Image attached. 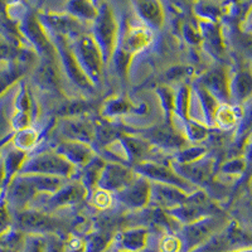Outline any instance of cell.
Segmentation results:
<instances>
[{
	"mask_svg": "<svg viewBox=\"0 0 252 252\" xmlns=\"http://www.w3.org/2000/svg\"><path fill=\"white\" fill-rule=\"evenodd\" d=\"M250 33H252V26L250 27Z\"/></svg>",
	"mask_w": 252,
	"mask_h": 252,
	"instance_id": "50",
	"label": "cell"
},
{
	"mask_svg": "<svg viewBox=\"0 0 252 252\" xmlns=\"http://www.w3.org/2000/svg\"><path fill=\"white\" fill-rule=\"evenodd\" d=\"M56 153L62 155L73 166H85L94 158L91 148L87 144L78 143V141H63L62 144H60Z\"/></svg>",
	"mask_w": 252,
	"mask_h": 252,
	"instance_id": "16",
	"label": "cell"
},
{
	"mask_svg": "<svg viewBox=\"0 0 252 252\" xmlns=\"http://www.w3.org/2000/svg\"><path fill=\"white\" fill-rule=\"evenodd\" d=\"M111 240V233L109 231L102 229L96 233H92L85 238V246H86L85 252H103L107 249Z\"/></svg>",
	"mask_w": 252,
	"mask_h": 252,
	"instance_id": "28",
	"label": "cell"
},
{
	"mask_svg": "<svg viewBox=\"0 0 252 252\" xmlns=\"http://www.w3.org/2000/svg\"><path fill=\"white\" fill-rule=\"evenodd\" d=\"M116 198L130 208H143L150 199L149 182L144 177H136L129 186L116 192Z\"/></svg>",
	"mask_w": 252,
	"mask_h": 252,
	"instance_id": "12",
	"label": "cell"
},
{
	"mask_svg": "<svg viewBox=\"0 0 252 252\" xmlns=\"http://www.w3.org/2000/svg\"><path fill=\"white\" fill-rule=\"evenodd\" d=\"M204 153H206V149H204V148H199V146L189 148V149L183 150V152L179 153V155H178V163L188 164L193 163V161H197Z\"/></svg>",
	"mask_w": 252,
	"mask_h": 252,
	"instance_id": "36",
	"label": "cell"
},
{
	"mask_svg": "<svg viewBox=\"0 0 252 252\" xmlns=\"http://www.w3.org/2000/svg\"><path fill=\"white\" fill-rule=\"evenodd\" d=\"M103 168H105V163L101 160L100 158L94 157L90 163L83 166L82 172V184L86 189H91L98 183V179L101 177Z\"/></svg>",
	"mask_w": 252,
	"mask_h": 252,
	"instance_id": "26",
	"label": "cell"
},
{
	"mask_svg": "<svg viewBox=\"0 0 252 252\" xmlns=\"http://www.w3.org/2000/svg\"><path fill=\"white\" fill-rule=\"evenodd\" d=\"M160 249L163 252H178L182 249V242L179 238H175L173 236H168L163 240L160 245Z\"/></svg>",
	"mask_w": 252,
	"mask_h": 252,
	"instance_id": "41",
	"label": "cell"
},
{
	"mask_svg": "<svg viewBox=\"0 0 252 252\" xmlns=\"http://www.w3.org/2000/svg\"><path fill=\"white\" fill-rule=\"evenodd\" d=\"M55 46L57 47L61 61H62V64L63 67H64V71L67 72L68 77L71 78V80L73 81V83L77 85L80 89H83L86 90V91L91 92V81L87 78V76L85 75V72H83L82 68L80 67V64H78L77 60H76L72 49L69 48V47H67L64 38L60 37V35H56Z\"/></svg>",
	"mask_w": 252,
	"mask_h": 252,
	"instance_id": "7",
	"label": "cell"
},
{
	"mask_svg": "<svg viewBox=\"0 0 252 252\" xmlns=\"http://www.w3.org/2000/svg\"><path fill=\"white\" fill-rule=\"evenodd\" d=\"M238 44L245 56L252 60V33H244L238 38Z\"/></svg>",
	"mask_w": 252,
	"mask_h": 252,
	"instance_id": "43",
	"label": "cell"
},
{
	"mask_svg": "<svg viewBox=\"0 0 252 252\" xmlns=\"http://www.w3.org/2000/svg\"><path fill=\"white\" fill-rule=\"evenodd\" d=\"M9 223H10V217H9V207L6 203L5 194H0V236L6 232Z\"/></svg>",
	"mask_w": 252,
	"mask_h": 252,
	"instance_id": "38",
	"label": "cell"
},
{
	"mask_svg": "<svg viewBox=\"0 0 252 252\" xmlns=\"http://www.w3.org/2000/svg\"><path fill=\"white\" fill-rule=\"evenodd\" d=\"M123 135L118 129H115L112 126L106 125V124H100L94 127V139L100 144L105 145L111 141L116 140L118 138H121Z\"/></svg>",
	"mask_w": 252,
	"mask_h": 252,
	"instance_id": "32",
	"label": "cell"
},
{
	"mask_svg": "<svg viewBox=\"0 0 252 252\" xmlns=\"http://www.w3.org/2000/svg\"><path fill=\"white\" fill-rule=\"evenodd\" d=\"M175 173L195 184H204L212 175V163L209 160H197L188 164H175Z\"/></svg>",
	"mask_w": 252,
	"mask_h": 252,
	"instance_id": "17",
	"label": "cell"
},
{
	"mask_svg": "<svg viewBox=\"0 0 252 252\" xmlns=\"http://www.w3.org/2000/svg\"><path fill=\"white\" fill-rule=\"evenodd\" d=\"M20 31L31 40V43L35 47L38 53L44 58V61L55 62L56 48L47 38L46 32L43 31L42 24L39 23L37 17L33 14H27L23 19V23L20 26Z\"/></svg>",
	"mask_w": 252,
	"mask_h": 252,
	"instance_id": "6",
	"label": "cell"
},
{
	"mask_svg": "<svg viewBox=\"0 0 252 252\" xmlns=\"http://www.w3.org/2000/svg\"><path fill=\"white\" fill-rule=\"evenodd\" d=\"M118 252H127V251H121V250H120V251H118Z\"/></svg>",
	"mask_w": 252,
	"mask_h": 252,
	"instance_id": "51",
	"label": "cell"
},
{
	"mask_svg": "<svg viewBox=\"0 0 252 252\" xmlns=\"http://www.w3.org/2000/svg\"><path fill=\"white\" fill-rule=\"evenodd\" d=\"M46 252H63V244L58 238L53 237L47 241Z\"/></svg>",
	"mask_w": 252,
	"mask_h": 252,
	"instance_id": "44",
	"label": "cell"
},
{
	"mask_svg": "<svg viewBox=\"0 0 252 252\" xmlns=\"http://www.w3.org/2000/svg\"><path fill=\"white\" fill-rule=\"evenodd\" d=\"M24 158L26 154L19 150H13L9 153L5 158V163H4V170H5V184H8L9 179L20 170L22 165L24 163Z\"/></svg>",
	"mask_w": 252,
	"mask_h": 252,
	"instance_id": "30",
	"label": "cell"
},
{
	"mask_svg": "<svg viewBox=\"0 0 252 252\" xmlns=\"http://www.w3.org/2000/svg\"><path fill=\"white\" fill-rule=\"evenodd\" d=\"M247 163L245 158H236V159H232V160H228L227 163H224L220 168L222 173L229 175H240L245 172L246 169Z\"/></svg>",
	"mask_w": 252,
	"mask_h": 252,
	"instance_id": "35",
	"label": "cell"
},
{
	"mask_svg": "<svg viewBox=\"0 0 252 252\" xmlns=\"http://www.w3.org/2000/svg\"><path fill=\"white\" fill-rule=\"evenodd\" d=\"M73 172V165L58 153H42L29 158L22 165L19 175H49L66 178Z\"/></svg>",
	"mask_w": 252,
	"mask_h": 252,
	"instance_id": "1",
	"label": "cell"
},
{
	"mask_svg": "<svg viewBox=\"0 0 252 252\" xmlns=\"http://www.w3.org/2000/svg\"><path fill=\"white\" fill-rule=\"evenodd\" d=\"M14 213V224L19 231L32 235L58 233L64 228V223L58 218H53L38 211H19Z\"/></svg>",
	"mask_w": 252,
	"mask_h": 252,
	"instance_id": "3",
	"label": "cell"
},
{
	"mask_svg": "<svg viewBox=\"0 0 252 252\" xmlns=\"http://www.w3.org/2000/svg\"><path fill=\"white\" fill-rule=\"evenodd\" d=\"M252 96V72L241 69L229 81V98L244 102Z\"/></svg>",
	"mask_w": 252,
	"mask_h": 252,
	"instance_id": "19",
	"label": "cell"
},
{
	"mask_svg": "<svg viewBox=\"0 0 252 252\" xmlns=\"http://www.w3.org/2000/svg\"><path fill=\"white\" fill-rule=\"evenodd\" d=\"M37 193L35 188L32 186L26 175H18L13 179L12 184L6 190L5 198L9 209L12 212L24 211L27 204L34 198Z\"/></svg>",
	"mask_w": 252,
	"mask_h": 252,
	"instance_id": "9",
	"label": "cell"
},
{
	"mask_svg": "<svg viewBox=\"0 0 252 252\" xmlns=\"http://www.w3.org/2000/svg\"><path fill=\"white\" fill-rule=\"evenodd\" d=\"M120 140L123 143L126 155H127V159L135 164H139V161L145 157L148 150H149V144L141 140V139L123 135Z\"/></svg>",
	"mask_w": 252,
	"mask_h": 252,
	"instance_id": "23",
	"label": "cell"
},
{
	"mask_svg": "<svg viewBox=\"0 0 252 252\" xmlns=\"http://www.w3.org/2000/svg\"><path fill=\"white\" fill-rule=\"evenodd\" d=\"M47 240L37 235H32L24 240L22 252H46Z\"/></svg>",
	"mask_w": 252,
	"mask_h": 252,
	"instance_id": "34",
	"label": "cell"
},
{
	"mask_svg": "<svg viewBox=\"0 0 252 252\" xmlns=\"http://www.w3.org/2000/svg\"><path fill=\"white\" fill-rule=\"evenodd\" d=\"M138 13L146 23L154 28H160L163 24V12L160 4L157 1H139L136 3Z\"/></svg>",
	"mask_w": 252,
	"mask_h": 252,
	"instance_id": "22",
	"label": "cell"
},
{
	"mask_svg": "<svg viewBox=\"0 0 252 252\" xmlns=\"http://www.w3.org/2000/svg\"><path fill=\"white\" fill-rule=\"evenodd\" d=\"M245 159H246V163H250L252 165V138L246 146V158Z\"/></svg>",
	"mask_w": 252,
	"mask_h": 252,
	"instance_id": "46",
	"label": "cell"
},
{
	"mask_svg": "<svg viewBox=\"0 0 252 252\" xmlns=\"http://www.w3.org/2000/svg\"><path fill=\"white\" fill-rule=\"evenodd\" d=\"M232 252H252V247H249V249L237 250V251H232Z\"/></svg>",
	"mask_w": 252,
	"mask_h": 252,
	"instance_id": "48",
	"label": "cell"
},
{
	"mask_svg": "<svg viewBox=\"0 0 252 252\" xmlns=\"http://www.w3.org/2000/svg\"><path fill=\"white\" fill-rule=\"evenodd\" d=\"M189 195L184 190L168 184H150L149 203L158 208H166V211L181 207L188 201Z\"/></svg>",
	"mask_w": 252,
	"mask_h": 252,
	"instance_id": "8",
	"label": "cell"
},
{
	"mask_svg": "<svg viewBox=\"0 0 252 252\" xmlns=\"http://www.w3.org/2000/svg\"><path fill=\"white\" fill-rule=\"evenodd\" d=\"M0 252H17V251H15V250H12V249H8V247L0 246Z\"/></svg>",
	"mask_w": 252,
	"mask_h": 252,
	"instance_id": "47",
	"label": "cell"
},
{
	"mask_svg": "<svg viewBox=\"0 0 252 252\" xmlns=\"http://www.w3.org/2000/svg\"><path fill=\"white\" fill-rule=\"evenodd\" d=\"M224 226V220L220 216H208L206 218L186 224L182 231V247L186 251H192L195 247L204 245L213 237L220 227Z\"/></svg>",
	"mask_w": 252,
	"mask_h": 252,
	"instance_id": "4",
	"label": "cell"
},
{
	"mask_svg": "<svg viewBox=\"0 0 252 252\" xmlns=\"http://www.w3.org/2000/svg\"><path fill=\"white\" fill-rule=\"evenodd\" d=\"M203 33L206 35V40L208 46L216 51L217 53L222 52L224 49L223 42H222V37H220V32H218V28L215 26V24H209L206 23L203 26Z\"/></svg>",
	"mask_w": 252,
	"mask_h": 252,
	"instance_id": "33",
	"label": "cell"
},
{
	"mask_svg": "<svg viewBox=\"0 0 252 252\" xmlns=\"http://www.w3.org/2000/svg\"><path fill=\"white\" fill-rule=\"evenodd\" d=\"M197 94L199 101H201L204 115H206L207 124L213 125V124H215L216 112H217L218 110V101L216 100L206 89H203V87L199 86V85H198L197 87Z\"/></svg>",
	"mask_w": 252,
	"mask_h": 252,
	"instance_id": "27",
	"label": "cell"
},
{
	"mask_svg": "<svg viewBox=\"0 0 252 252\" xmlns=\"http://www.w3.org/2000/svg\"><path fill=\"white\" fill-rule=\"evenodd\" d=\"M130 110V105L125 100H114L105 107V114L107 115H119L125 114Z\"/></svg>",
	"mask_w": 252,
	"mask_h": 252,
	"instance_id": "39",
	"label": "cell"
},
{
	"mask_svg": "<svg viewBox=\"0 0 252 252\" xmlns=\"http://www.w3.org/2000/svg\"><path fill=\"white\" fill-rule=\"evenodd\" d=\"M35 78L40 86L47 90H57L60 87V76L57 68H55V62L44 61L43 64L38 68Z\"/></svg>",
	"mask_w": 252,
	"mask_h": 252,
	"instance_id": "24",
	"label": "cell"
},
{
	"mask_svg": "<svg viewBox=\"0 0 252 252\" xmlns=\"http://www.w3.org/2000/svg\"><path fill=\"white\" fill-rule=\"evenodd\" d=\"M87 189L81 183H69L63 186L60 190L55 193L48 199V206L51 208H60V207L71 206L81 202L86 197Z\"/></svg>",
	"mask_w": 252,
	"mask_h": 252,
	"instance_id": "18",
	"label": "cell"
},
{
	"mask_svg": "<svg viewBox=\"0 0 252 252\" xmlns=\"http://www.w3.org/2000/svg\"><path fill=\"white\" fill-rule=\"evenodd\" d=\"M238 114L235 107L229 105H222L218 106L217 112L215 116V123L220 126V129H231L237 124Z\"/></svg>",
	"mask_w": 252,
	"mask_h": 252,
	"instance_id": "29",
	"label": "cell"
},
{
	"mask_svg": "<svg viewBox=\"0 0 252 252\" xmlns=\"http://www.w3.org/2000/svg\"><path fill=\"white\" fill-rule=\"evenodd\" d=\"M1 179H3V168L0 166V183H1Z\"/></svg>",
	"mask_w": 252,
	"mask_h": 252,
	"instance_id": "49",
	"label": "cell"
},
{
	"mask_svg": "<svg viewBox=\"0 0 252 252\" xmlns=\"http://www.w3.org/2000/svg\"><path fill=\"white\" fill-rule=\"evenodd\" d=\"M118 237L121 251L140 252L148 244V231L145 228L125 229Z\"/></svg>",
	"mask_w": 252,
	"mask_h": 252,
	"instance_id": "21",
	"label": "cell"
},
{
	"mask_svg": "<svg viewBox=\"0 0 252 252\" xmlns=\"http://www.w3.org/2000/svg\"><path fill=\"white\" fill-rule=\"evenodd\" d=\"M186 131L188 138L190 140H203L204 138H207L208 135V130L204 127V126L199 125L197 123H192V121H187L186 120Z\"/></svg>",
	"mask_w": 252,
	"mask_h": 252,
	"instance_id": "37",
	"label": "cell"
},
{
	"mask_svg": "<svg viewBox=\"0 0 252 252\" xmlns=\"http://www.w3.org/2000/svg\"><path fill=\"white\" fill-rule=\"evenodd\" d=\"M135 172L143 175L145 179H153L160 184H168V186L177 187V188L187 189L189 183L184 181L183 178L179 177L172 169L166 168L165 165L157 163H139L135 164Z\"/></svg>",
	"mask_w": 252,
	"mask_h": 252,
	"instance_id": "10",
	"label": "cell"
},
{
	"mask_svg": "<svg viewBox=\"0 0 252 252\" xmlns=\"http://www.w3.org/2000/svg\"><path fill=\"white\" fill-rule=\"evenodd\" d=\"M94 203L97 204L98 207H101V208H105V207L109 206L110 197L106 193H100V194L96 197V199H94Z\"/></svg>",
	"mask_w": 252,
	"mask_h": 252,
	"instance_id": "45",
	"label": "cell"
},
{
	"mask_svg": "<svg viewBox=\"0 0 252 252\" xmlns=\"http://www.w3.org/2000/svg\"><path fill=\"white\" fill-rule=\"evenodd\" d=\"M85 240H81L78 237H72L63 245V252H85Z\"/></svg>",
	"mask_w": 252,
	"mask_h": 252,
	"instance_id": "40",
	"label": "cell"
},
{
	"mask_svg": "<svg viewBox=\"0 0 252 252\" xmlns=\"http://www.w3.org/2000/svg\"><path fill=\"white\" fill-rule=\"evenodd\" d=\"M68 10L72 17L82 18V19H96L97 17V9L94 8L86 1H71L68 5Z\"/></svg>",
	"mask_w": 252,
	"mask_h": 252,
	"instance_id": "31",
	"label": "cell"
},
{
	"mask_svg": "<svg viewBox=\"0 0 252 252\" xmlns=\"http://www.w3.org/2000/svg\"><path fill=\"white\" fill-rule=\"evenodd\" d=\"M46 24L52 32L55 33V35H60V37H64V35H72L76 37H81V27L76 19L72 18V15H46L44 18Z\"/></svg>",
	"mask_w": 252,
	"mask_h": 252,
	"instance_id": "20",
	"label": "cell"
},
{
	"mask_svg": "<svg viewBox=\"0 0 252 252\" xmlns=\"http://www.w3.org/2000/svg\"><path fill=\"white\" fill-rule=\"evenodd\" d=\"M143 138L165 149H178L184 145V139L170 125H158L143 131Z\"/></svg>",
	"mask_w": 252,
	"mask_h": 252,
	"instance_id": "14",
	"label": "cell"
},
{
	"mask_svg": "<svg viewBox=\"0 0 252 252\" xmlns=\"http://www.w3.org/2000/svg\"><path fill=\"white\" fill-rule=\"evenodd\" d=\"M135 178H136L135 173L130 170L129 168L121 165V164H105V168H103L102 173H101L97 186L102 190H115V192H119V190L129 186Z\"/></svg>",
	"mask_w": 252,
	"mask_h": 252,
	"instance_id": "11",
	"label": "cell"
},
{
	"mask_svg": "<svg viewBox=\"0 0 252 252\" xmlns=\"http://www.w3.org/2000/svg\"><path fill=\"white\" fill-rule=\"evenodd\" d=\"M188 90L186 87L181 90V91L178 92V96H177V109L178 112L181 114L182 118L186 119V112L187 109H188Z\"/></svg>",
	"mask_w": 252,
	"mask_h": 252,
	"instance_id": "42",
	"label": "cell"
},
{
	"mask_svg": "<svg viewBox=\"0 0 252 252\" xmlns=\"http://www.w3.org/2000/svg\"><path fill=\"white\" fill-rule=\"evenodd\" d=\"M199 86L206 89L213 97L220 102L229 101V81L223 68L212 69L199 80Z\"/></svg>",
	"mask_w": 252,
	"mask_h": 252,
	"instance_id": "13",
	"label": "cell"
},
{
	"mask_svg": "<svg viewBox=\"0 0 252 252\" xmlns=\"http://www.w3.org/2000/svg\"><path fill=\"white\" fill-rule=\"evenodd\" d=\"M116 22L111 10L106 4H103L97 10V17L94 19V40L97 44L103 61H109L114 53L116 42Z\"/></svg>",
	"mask_w": 252,
	"mask_h": 252,
	"instance_id": "5",
	"label": "cell"
},
{
	"mask_svg": "<svg viewBox=\"0 0 252 252\" xmlns=\"http://www.w3.org/2000/svg\"><path fill=\"white\" fill-rule=\"evenodd\" d=\"M26 177L37 192L56 193L64 186L63 178L49 177V175H26Z\"/></svg>",
	"mask_w": 252,
	"mask_h": 252,
	"instance_id": "25",
	"label": "cell"
},
{
	"mask_svg": "<svg viewBox=\"0 0 252 252\" xmlns=\"http://www.w3.org/2000/svg\"><path fill=\"white\" fill-rule=\"evenodd\" d=\"M60 131L66 138V141L89 144L94 139V127L83 120H63L60 125Z\"/></svg>",
	"mask_w": 252,
	"mask_h": 252,
	"instance_id": "15",
	"label": "cell"
},
{
	"mask_svg": "<svg viewBox=\"0 0 252 252\" xmlns=\"http://www.w3.org/2000/svg\"><path fill=\"white\" fill-rule=\"evenodd\" d=\"M73 55L90 81L98 83L102 76V56L94 38L81 35L76 39Z\"/></svg>",
	"mask_w": 252,
	"mask_h": 252,
	"instance_id": "2",
	"label": "cell"
}]
</instances>
